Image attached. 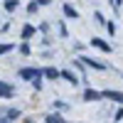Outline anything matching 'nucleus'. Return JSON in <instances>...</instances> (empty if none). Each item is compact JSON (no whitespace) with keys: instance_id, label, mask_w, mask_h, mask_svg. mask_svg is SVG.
I'll list each match as a JSON object with an SVG mask.
<instances>
[{"instance_id":"1","label":"nucleus","mask_w":123,"mask_h":123,"mask_svg":"<svg viewBox=\"0 0 123 123\" xmlns=\"http://www.w3.org/2000/svg\"><path fill=\"white\" fill-rule=\"evenodd\" d=\"M101 96L116 101V104H123V91H101Z\"/></svg>"},{"instance_id":"2","label":"nucleus","mask_w":123,"mask_h":123,"mask_svg":"<svg viewBox=\"0 0 123 123\" xmlns=\"http://www.w3.org/2000/svg\"><path fill=\"white\" fill-rule=\"evenodd\" d=\"M91 44H94V47H98L101 52H111V49H113V47H111L108 42H104L101 37H94V39H91Z\"/></svg>"},{"instance_id":"3","label":"nucleus","mask_w":123,"mask_h":123,"mask_svg":"<svg viewBox=\"0 0 123 123\" xmlns=\"http://www.w3.org/2000/svg\"><path fill=\"white\" fill-rule=\"evenodd\" d=\"M79 62H84L86 67H94V69H106V64H104V62H98V59H89V57H81Z\"/></svg>"},{"instance_id":"4","label":"nucleus","mask_w":123,"mask_h":123,"mask_svg":"<svg viewBox=\"0 0 123 123\" xmlns=\"http://www.w3.org/2000/svg\"><path fill=\"white\" fill-rule=\"evenodd\" d=\"M98 98H104L101 91H96V89H86L84 91V101H98Z\"/></svg>"},{"instance_id":"5","label":"nucleus","mask_w":123,"mask_h":123,"mask_svg":"<svg viewBox=\"0 0 123 123\" xmlns=\"http://www.w3.org/2000/svg\"><path fill=\"white\" fill-rule=\"evenodd\" d=\"M15 91H12V86H7V84H3L0 81V96H12Z\"/></svg>"},{"instance_id":"6","label":"nucleus","mask_w":123,"mask_h":123,"mask_svg":"<svg viewBox=\"0 0 123 123\" xmlns=\"http://www.w3.org/2000/svg\"><path fill=\"white\" fill-rule=\"evenodd\" d=\"M62 76H64V79L69 81V84H76V81H79V79H76V74H71V71H67V69L62 71Z\"/></svg>"},{"instance_id":"7","label":"nucleus","mask_w":123,"mask_h":123,"mask_svg":"<svg viewBox=\"0 0 123 123\" xmlns=\"http://www.w3.org/2000/svg\"><path fill=\"white\" fill-rule=\"evenodd\" d=\"M64 15H67V17H79V12H76V10H74V7H71L69 3L64 5Z\"/></svg>"},{"instance_id":"8","label":"nucleus","mask_w":123,"mask_h":123,"mask_svg":"<svg viewBox=\"0 0 123 123\" xmlns=\"http://www.w3.org/2000/svg\"><path fill=\"white\" fill-rule=\"evenodd\" d=\"M44 74H47V79H57V76H62V71H57V69H44Z\"/></svg>"},{"instance_id":"9","label":"nucleus","mask_w":123,"mask_h":123,"mask_svg":"<svg viewBox=\"0 0 123 123\" xmlns=\"http://www.w3.org/2000/svg\"><path fill=\"white\" fill-rule=\"evenodd\" d=\"M32 32H35V27H30V25H27V27L22 30V37H25V39H27V37H32Z\"/></svg>"},{"instance_id":"10","label":"nucleus","mask_w":123,"mask_h":123,"mask_svg":"<svg viewBox=\"0 0 123 123\" xmlns=\"http://www.w3.org/2000/svg\"><path fill=\"white\" fill-rule=\"evenodd\" d=\"M12 49V44H0V54H5V52H10Z\"/></svg>"},{"instance_id":"11","label":"nucleus","mask_w":123,"mask_h":123,"mask_svg":"<svg viewBox=\"0 0 123 123\" xmlns=\"http://www.w3.org/2000/svg\"><path fill=\"white\" fill-rule=\"evenodd\" d=\"M5 7H7V10H15V7H17V3H15V0H7Z\"/></svg>"},{"instance_id":"12","label":"nucleus","mask_w":123,"mask_h":123,"mask_svg":"<svg viewBox=\"0 0 123 123\" xmlns=\"http://www.w3.org/2000/svg\"><path fill=\"white\" fill-rule=\"evenodd\" d=\"M47 121H49V123H64V121H62V118H59V116H49V118H47Z\"/></svg>"},{"instance_id":"13","label":"nucleus","mask_w":123,"mask_h":123,"mask_svg":"<svg viewBox=\"0 0 123 123\" xmlns=\"http://www.w3.org/2000/svg\"><path fill=\"white\" fill-rule=\"evenodd\" d=\"M106 30H108L111 35H113V32H116V25H113V22H106Z\"/></svg>"},{"instance_id":"14","label":"nucleus","mask_w":123,"mask_h":123,"mask_svg":"<svg viewBox=\"0 0 123 123\" xmlns=\"http://www.w3.org/2000/svg\"><path fill=\"white\" fill-rule=\"evenodd\" d=\"M121 118H123V108H118V111H116V116H113V121H121Z\"/></svg>"},{"instance_id":"15","label":"nucleus","mask_w":123,"mask_h":123,"mask_svg":"<svg viewBox=\"0 0 123 123\" xmlns=\"http://www.w3.org/2000/svg\"><path fill=\"white\" fill-rule=\"evenodd\" d=\"M39 3H52V0H39Z\"/></svg>"},{"instance_id":"16","label":"nucleus","mask_w":123,"mask_h":123,"mask_svg":"<svg viewBox=\"0 0 123 123\" xmlns=\"http://www.w3.org/2000/svg\"><path fill=\"white\" fill-rule=\"evenodd\" d=\"M111 5H113V0H111Z\"/></svg>"}]
</instances>
